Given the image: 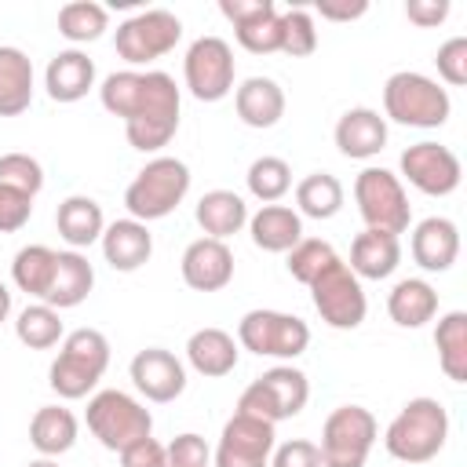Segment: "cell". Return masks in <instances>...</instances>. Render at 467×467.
I'll return each mask as SVG.
<instances>
[{
    "instance_id": "10",
    "label": "cell",
    "mask_w": 467,
    "mask_h": 467,
    "mask_svg": "<svg viewBox=\"0 0 467 467\" xmlns=\"http://www.w3.org/2000/svg\"><path fill=\"white\" fill-rule=\"evenodd\" d=\"M310 299H314V310L321 314V321L328 328H358L365 321V310H368V299H365V288L361 281L354 277V270L336 259L328 263L310 285Z\"/></svg>"
},
{
    "instance_id": "45",
    "label": "cell",
    "mask_w": 467,
    "mask_h": 467,
    "mask_svg": "<svg viewBox=\"0 0 467 467\" xmlns=\"http://www.w3.org/2000/svg\"><path fill=\"white\" fill-rule=\"evenodd\" d=\"M29 212H33V197L0 186V234L22 230V226L29 223Z\"/></svg>"
},
{
    "instance_id": "18",
    "label": "cell",
    "mask_w": 467,
    "mask_h": 467,
    "mask_svg": "<svg viewBox=\"0 0 467 467\" xmlns=\"http://www.w3.org/2000/svg\"><path fill=\"white\" fill-rule=\"evenodd\" d=\"M179 270L193 292H219L234 281V252L226 248V241L197 237L193 244H186Z\"/></svg>"
},
{
    "instance_id": "39",
    "label": "cell",
    "mask_w": 467,
    "mask_h": 467,
    "mask_svg": "<svg viewBox=\"0 0 467 467\" xmlns=\"http://www.w3.org/2000/svg\"><path fill=\"white\" fill-rule=\"evenodd\" d=\"M339 255H336V248L328 244V241H321V237H303L292 252H288V274L299 281V285H310L328 263H336Z\"/></svg>"
},
{
    "instance_id": "48",
    "label": "cell",
    "mask_w": 467,
    "mask_h": 467,
    "mask_svg": "<svg viewBox=\"0 0 467 467\" xmlns=\"http://www.w3.org/2000/svg\"><path fill=\"white\" fill-rule=\"evenodd\" d=\"M321 18H332V22H350V18H361L368 11V4H317Z\"/></svg>"
},
{
    "instance_id": "13",
    "label": "cell",
    "mask_w": 467,
    "mask_h": 467,
    "mask_svg": "<svg viewBox=\"0 0 467 467\" xmlns=\"http://www.w3.org/2000/svg\"><path fill=\"white\" fill-rule=\"evenodd\" d=\"M182 77L193 99L219 102L234 91V51L223 36H197L186 47Z\"/></svg>"
},
{
    "instance_id": "8",
    "label": "cell",
    "mask_w": 467,
    "mask_h": 467,
    "mask_svg": "<svg viewBox=\"0 0 467 467\" xmlns=\"http://www.w3.org/2000/svg\"><path fill=\"white\" fill-rule=\"evenodd\" d=\"M379 423L365 405H339L321 427V467H365Z\"/></svg>"
},
{
    "instance_id": "42",
    "label": "cell",
    "mask_w": 467,
    "mask_h": 467,
    "mask_svg": "<svg viewBox=\"0 0 467 467\" xmlns=\"http://www.w3.org/2000/svg\"><path fill=\"white\" fill-rule=\"evenodd\" d=\"M438 77L452 88L467 84V36H449L441 47H438Z\"/></svg>"
},
{
    "instance_id": "4",
    "label": "cell",
    "mask_w": 467,
    "mask_h": 467,
    "mask_svg": "<svg viewBox=\"0 0 467 467\" xmlns=\"http://www.w3.org/2000/svg\"><path fill=\"white\" fill-rule=\"evenodd\" d=\"M190 193V168L179 157H153L124 190L128 219L153 223L171 215Z\"/></svg>"
},
{
    "instance_id": "2",
    "label": "cell",
    "mask_w": 467,
    "mask_h": 467,
    "mask_svg": "<svg viewBox=\"0 0 467 467\" xmlns=\"http://www.w3.org/2000/svg\"><path fill=\"white\" fill-rule=\"evenodd\" d=\"M449 438V412L438 398H409L401 405V412L390 420L383 445L394 460L420 467L427 460H434L445 449Z\"/></svg>"
},
{
    "instance_id": "1",
    "label": "cell",
    "mask_w": 467,
    "mask_h": 467,
    "mask_svg": "<svg viewBox=\"0 0 467 467\" xmlns=\"http://www.w3.org/2000/svg\"><path fill=\"white\" fill-rule=\"evenodd\" d=\"M102 106L124 120V135L135 150L157 153L179 131V88L161 69H120L99 88Z\"/></svg>"
},
{
    "instance_id": "11",
    "label": "cell",
    "mask_w": 467,
    "mask_h": 467,
    "mask_svg": "<svg viewBox=\"0 0 467 467\" xmlns=\"http://www.w3.org/2000/svg\"><path fill=\"white\" fill-rule=\"evenodd\" d=\"M310 343V328L296 314L281 310H248L237 321V347L259 358H299Z\"/></svg>"
},
{
    "instance_id": "21",
    "label": "cell",
    "mask_w": 467,
    "mask_h": 467,
    "mask_svg": "<svg viewBox=\"0 0 467 467\" xmlns=\"http://www.w3.org/2000/svg\"><path fill=\"white\" fill-rule=\"evenodd\" d=\"M409 248H412L416 266H423V270H431V274H445V270L456 263V255H460V230H456L452 219L431 215V219L416 223Z\"/></svg>"
},
{
    "instance_id": "34",
    "label": "cell",
    "mask_w": 467,
    "mask_h": 467,
    "mask_svg": "<svg viewBox=\"0 0 467 467\" xmlns=\"http://www.w3.org/2000/svg\"><path fill=\"white\" fill-rule=\"evenodd\" d=\"M55 259H58V252L47 248V244H26V248H18V255L11 263V281L18 285V292H26V296H33L40 303L47 296L51 277H55Z\"/></svg>"
},
{
    "instance_id": "37",
    "label": "cell",
    "mask_w": 467,
    "mask_h": 467,
    "mask_svg": "<svg viewBox=\"0 0 467 467\" xmlns=\"http://www.w3.org/2000/svg\"><path fill=\"white\" fill-rule=\"evenodd\" d=\"M109 29V11L95 0H73L58 11V33L69 40V44H88V40H99L102 33Z\"/></svg>"
},
{
    "instance_id": "43",
    "label": "cell",
    "mask_w": 467,
    "mask_h": 467,
    "mask_svg": "<svg viewBox=\"0 0 467 467\" xmlns=\"http://www.w3.org/2000/svg\"><path fill=\"white\" fill-rule=\"evenodd\" d=\"M270 467H321V449L310 438H292L274 445L270 452Z\"/></svg>"
},
{
    "instance_id": "35",
    "label": "cell",
    "mask_w": 467,
    "mask_h": 467,
    "mask_svg": "<svg viewBox=\"0 0 467 467\" xmlns=\"http://www.w3.org/2000/svg\"><path fill=\"white\" fill-rule=\"evenodd\" d=\"M296 208L306 219H332L343 208V182L328 171H314L296 186Z\"/></svg>"
},
{
    "instance_id": "44",
    "label": "cell",
    "mask_w": 467,
    "mask_h": 467,
    "mask_svg": "<svg viewBox=\"0 0 467 467\" xmlns=\"http://www.w3.org/2000/svg\"><path fill=\"white\" fill-rule=\"evenodd\" d=\"M168 449V467H208V460H212V452H208V441L201 438V434H193V431H186V434H179L171 445H164Z\"/></svg>"
},
{
    "instance_id": "31",
    "label": "cell",
    "mask_w": 467,
    "mask_h": 467,
    "mask_svg": "<svg viewBox=\"0 0 467 467\" xmlns=\"http://www.w3.org/2000/svg\"><path fill=\"white\" fill-rule=\"evenodd\" d=\"M387 314L401 328H420L438 314V292L423 277H405L387 296Z\"/></svg>"
},
{
    "instance_id": "30",
    "label": "cell",
    "mask_w": 467,
    "mask_h": 467,
    "mask_svg": "<svg viewBox=\"0 0 467 467\" xmlns=\"http://www.w3.org/2000/svg\"><path fill=\"white\" fill-rule=\"evenodd\" d=\"M197 226L204 230V237H215V241L241 234V226H248L244 197H237L234 190H208L197 201Z\"/></svg>"
},
{
    "instance_id": "5",
    "label": "cell",
    "mask_w": 467,
    "mask_h": 467,
    "mask_svg": "<svg viewBox=\"0 0 467 467\" xmlns=\"http://www.w3.org/2000/svg\"><path fill=\"white\" fill-rule=\"evenodd\" d=\"M383 113L405 128H441L452 113V99L438 80L401 69L383 84Z\"/></svg>"
},
{
    "instance_id": "25",
    "label": "cell",
    "mask_w": 467,
    "mask_h": 467,
    "mask_svg": "<svg viewBox=\"0 0 467 467\" xmlns=\"http://www.w3.org/2000/svg\"><path fill=\"white\" fill-rule=\"evenodd\" d=\"M237 358H241V347L223 328H197L186 339V361H190V368L201 372V376H208V379L230 376L237 368Z\"/></svg>"
},
{
    "instance_id": "38",
    "label": "cell",
    "mask_w": 467,
    "mask_h": 467,
    "mask_svg": "<svg viewBox=\"0 0 467 467\" xmlns=\"http://www.w3.org/2000/svg\"><path fill=\"white\" fill-rule=\"evenodd\" d=\"M244 182H248V193H252L255 201L277 204V201L292 190V168H288V161H281V157H255V161L248 164Z\"/></svg>"
},
{
    "instance_id": "7",
    "label": "cell",
    "mask_w": 467,
    "mask_h": 467,
    "mask_svg": "<svg viewBox=\"0 0 467 467\" xmlns=\"http://www.w3.org/2000/svg\"><path fill=\"white\" fill-rule=\"evenodd\" d=\"M88 431L99 438L102 449L120 452L139 438H150L153 416L142 401L124 390H99L88 401Z\"/></svg>"
},
{
    "instance_id": "6",
    "label": "cell",
    "mask_w": 467,
    "mask_h": 467,
    "mask_svg": "<svg viewBox=\"0 0 467 467\" xmlns=\"http://www.w3.org/2000/svg\"><path fill=\"white\" fill-rule=\"evenodd\" d=\"M310 398V383H306V372L292 368V365H274L266 368L263 376H255L241 398H237V412H248V416H259L266 423H281V420H292L303 412Z\"/></svg>"
},
{
    "instance_id": "40",
    "label": "cell",
    "mask_w": 467,
    "mask_h": 467,
    "mask_svg": "<svg viewBox=\"0 0 467 467\" xmlns=\"http://www.w3.org/2000/svg\"><path fill=\"white\" fill-rule=\"evenodd\" d=\"M281 51L292 58H306L317 51V29L306 7H292L281 15Z\"/></svg>"
},
{
    "instance_id": "12",
    "label": "cell",
    "mask_w": 467,
    "mask_h": 467,
    "mask_svg": "<svg viewBox=\"0 0 467 467\" xmlns=\"http://www.w3.org/2000/svg\"><path fill=\"white\" fill-rule=\"evenodd\" d=\"M179 40H182V22L164 7H150V11H139L128 22H120L113 44L128 66H146V62H157L161 55L175 51Z\"/></svg>"
},
{
    "instance_id": "33",
    "label": "cell",
    "mask_w": 467,
    "mask_h": 467,
    "mask_svg": "<svg viewBox=\"0 0 467 467\" xmlns=\"http://www.w3.org/2000/svg\"><path fill=\"white\" fill-rule=\"evenodd\" d=\"M438 365L452 383H467V314L449 310L434 328Z\"/></svg>"
},
{
    "instance_id": "14",
    "label": "cell",
    "mask_w": 467,
    "mask_h": 467,
    "mask_svg": "<svg viewBox=\"0 0 467 467\" xmlns=\"http://www.w3.org/2000/svg\"><path fill=\"white\" fill-rule=\"evenodd\" d=\"M274 445H277L274 423L248 412H234L223 423V434L215 445V467H270Z\"/></svg>"
},
{
    "instance_id": "28",
    "label": "cell",
    "mask_w": 467,
    "mask_h": 467,
    "mask_svg": "<svg viewBox=\"0 0 467 467\" xmlns=\"http://www.w3.org/2000/svg\"><path fill=\"white\" fill-rule=\"evenodd\" d=\"M55 226H58V237H62L73 252H80V248H91V244L102 237L106 215H102L99 201H91V197H84V193H73V197H66V201L58 204Z\"/></svg>"
},
{
    "instance_id": "36",
    "label": "cell",
    "mask_w": 467,
    "mask_h": 467,
    "mask_svg": "<svg viewBox=\"0 0 467 467\" xmlns=\"http://www.w3.org/2000/svg\"><path fill=\"white\" fill-rule=\"evenodd\" d=\"M15 336H18V343L29 347V350H51L58 339H66L62 317H58V310L47 306V303H29V306L18 314V321H15Z\"/></svg>"
},
{
    "instance_id": "15",
    "label": "cell",
    "mask_w": 467,
    "mask_h": 467,
    "mask_svg": "<svg viewBox=\"0 0 467 467\" xmlns=\"http://www.w3.org/2000/svg\"><path fill=\"white\" fill-rule=\"evenodd\" d=\"M398 164H401V175L409 179V186H416L427 197H449L463 179L460 157L441 142H416L401 153Z\"/></svg>"
},
{
    "instance_id": "19",
    "label": "cell",
    "mask_w": 467,
    "mask_h": 467,
    "mask_svg": "<svg viewBox=\"0 0 467 467\" xmlns=\"http://www.w3.org/2000/svg\"><path fill=\"white\" fill-rule=\"evenodd\" d=\"M99 244H102L106 263L113 270H120V274H131V270L146 266L150 255H153V234L139 219H117V223H109L102 230V237H99Z\"/></svg>"
},
{
    "instance_id": "24",
    "label": "cell",
    "mask_w": 467,
    "mask_h": 467,
    "mask_svg": "<svg viewBox=\"0 0 467 467\" xmlns=\"http://www.w3.org/2000/svg\"><path fill=\"white\" fill-rule=\"evenodd\" d=\"M248 234L255 248L281 255L303 241V219L288 204H263L255 215H248Z\"/></svg>"
},
{
    "instance_id": "26",
    "label": "cell",
    "mask_w": 467,
    "mask_h": 467,
    "mask_svg": "<svg viewBox=\"0 0 467 467\" xmlns=\"http://www.w3.org/2000/svg\"><path fill=\"white\" fill-rule=\"evenodd\" d=\"M234 109L248 128H274L285 117V91L270 77H248L234 91Z\"/></svg>"
},
{
    "instance_id": "50",
    "label": "cell",
    "mask_w": 467,
    "mask_h": 467,
    "mask_svg": "<svg viewBox=\"0 0 467 467\" xmlns=\"http://www.w3.org/2000/svg\"><path fill=\"white\" fill-rule=\"evenodd\" d=\"M26 467H58V463H55V460H51V456H40V460H29V463H26Z\"/></svg>"
},
{
    "instance_id": "17",
    "label": "cell",
    "mask_w": 467,
    "mask_h": 467,
    "mask_svg": "<svg viewBox=\"0 0 467 467\" xmlns=\"http://www.w3.org/2000/svg\"><path fill=\"white\" fill-rule=\"evenodd\" d=\"M128 372H131L135 390H139L146 401H157V405L175 401V398L186 390V365H182L171 350H164V347H146V350H139V354L131 358Z\"/></svg>"
},
{
    "instance_id": "41",
    "label": "cell",
    "mask_w": 467,
    "mask_h": 467,
    "mask_svg": "<svg viewBox=\"0 0 467 467\" xmlns=\"http://www.w3.org/2000/svg\"><path fill=\"white\" fill-rule=\"evenodd\" d=\"M0 186L18 190L26 197H36L44 186V168L29 153H0Z\"/></svg>"
},
{
    "instance_id": "3",
    "label": "cell",
    "mask_w": 467,
    "mask_h": 467,
    "mask_svg": "<svg viewBox=\"0 0 467 467\" xmlns=\"http://www.w3.org/2000/svg\"><path fill=\"white\" fill-rule=\"evenodd\" d=\"M106 365H109V339L99 328H77L62 339V350L47 368V383L58 398L77 401L95 390Z\"/></svg>"
},
{
    "instance_id": "32",
    "label": "cell",
    "mask_w": 467,
    "mask_h": 467,
    "mask_svg": "<svg viewBox=\"0 0 467 467\" xmlns=\"http://www.w3.org/2000/svg\"><path fill=\"white\" fill-rule=\"evenodd\" d=\"M29 441L40 456H62L77 445V416L66 405H40L29 420Z\"/></svg>"
},
{
    "instance_id": "29",
    "label": "cell",
    "mask_w": 467,
    "mask_h": 467,
    "mask_svg": "<svg viewBox=\"0 0 467 467\" xmlns=\"http://www.w3.org/2000/svg\"><path fill=\"white\" fill-rule=\"evenodd\" d=\"M33 102V62L26 51L0 44V117H18Z\"/></svg>"
},
{
    "instance_id": "9",
    "label": "cell",
    "mask_w": 467,
    "mask_h": 467,
    "mask_svg": "<svg viewBox=\"0 0 467 467\" xmlns=\"http://www.w3.org/2000/svg\"><path fill=\"white\" fill-rule=\"evenodd\" d=\"M354 201L365 219V230H383V234H405L412 223V208L405 197V186L394 171L387 168H365L354 179Z\"/></svg>"
},
{
    "instance_id": "23",
    "label": "cell",
    "mask_w": 467,
    "mask_h": 467,
    "mask_svg": "<svg viewBox=\"0 0 467 467\" xmlns=\"http://www.w3.org/2000/svg\"><path fill=\"white\" fill-rule=\"evenodd\" d=\"M44 88L51 102H80L95 88V62L77 47L58 51L44 69Z\"/></svg>"
},
{
    "instance_id": "20",
    "label": "cell",
    "mask_w": 467,
    "mask_h": 467,
    "mask_svg": "<svg viewBox=\"0 0 467 467\" xmlns=\"http://www.w3.org/2000/svg\"><path fill=\"white\" fill-rule=\"evenodd\" d=\"M336 146L350 161H368L387 146V117L368 106H354L336 120Z\"/></svg>"
},
{
    "instance_id": "47",
    "label": "cell",
    "mask_w": 467,
    "mask_h": 467,
    "mask_svg": "<svg viewBox=\"0 0 467 467\" xmlns=\"http://www.w3.org/2000/svg\"><path fill=\"white\" fill-rule=\"evenodd\" d=\"M405 18L431 29V26H441L449 18V0H409L405 4Z\"/></svg>"
},
{
    "instance_id": "27",
    "label": "cell",
    "mask_w": 467,
    "mask_h": 467,
    "mask_svg": "<svg viewBox=\"0 0 467 467\" xmlns=\"http://www.w3.org/2000/svg\"><path fill=\"white\" fill-rule=\"evenodd\" d=\"M91 285H95V270H91L88 255H80V252H73V248H69V252H58V259H55V277H51L47 296H44L40 303H47V306H55V310L80 306V303L88 299Z\"/></svg>"
},
{
    "instance_id": "49",
    "label": "cell",
    "mask_w": 467,
    "mask_h": 467,
    "mask_svg": "<svg viewBox=\"0 0 467 467\" xmlns=\"http://www.w3.org/2000/svg\"><path fill=\"white\" fill-rule=\"evenodd\" d=\"M7 314H11V292H7V285L0 281V325L7 321Z\"/></svg>"
},
{
    "instance_id": "22",
    "label": "cell",
    "mask_w": 467,
    "mask_h": 467,
    "mask_svg": "<svg viewBox=\"0 0 467 467\" xmlns=\"http://www.w3.org/2000/svg\"><path fill=\"white\" fill-rule=\"evenodd\" d=\"M401 263V241L383 230H361L350 244V270L358 281H383Z\"/></svg>"
},
{
    "instance_id": "16",
    "label": "cell",
    "mask_w": 467,
    "mask_h": 467,
    "mask_svg": "<svg viewBox=\"0 0 467 467\" xmlns=\"http://www.w3.org/2000/svg\"><path fill=\"white\" fill-rule=\"evenodd\" d=\"M226 22H234L237 44L252 55L281 51V11L274 0H219Z\"/></svg>"
},
{
    "instance_id": "46",
    "label": "cell",
    "mask_w": 467,
    "mask_h": 467,
    "mask_svg": "<svg viewBox=\"0 0 467 467\" xmlns=\"http://www.w3.org/2000/svg\"><path fill=\"white\" fill-rule=\"evenodd\" d=\"M120 467H168V449L150 434L120 449Z\"/></svg>"
}]
</instances>
